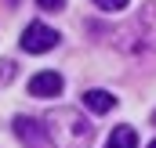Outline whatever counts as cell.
I'll return each mask as SVG.
<instances>
[{"mask_svg": "<svg viewBox=\"0 0 156 148\" xmlns=\"http://www.w3.org/2000/svg\"><path fill=\"white\" fill-rule=\"evenodd\" d=\"M15 62H0V79H15Z\"/></svg>", "mask_w": 156, "mask_h": 148, "instance_id": "9", "label": "cell"}, {"mask_svg": "<svg viewBox=\"0 0 156 148\" xmlns=\"http://www.w3.org/2000/svg\"><path fill=\"white\" fill-rule=\"evenodd\" d=\"M149 148H156V141H153V145H149Z\"/></svg>", "mask_w": 156, "mask_h": 148, "instance_id": "12", "label": "cell"}, {"mask_svg": "<svg viewBox=\"0 0 156 148\" xmlns=\"http://www.w3.org/2000/svg\"><path fill=\"white\" fill-rule=\"evenodd\" d=\"M62 87H66V79H62V72H55V69H44V72H37L29 79V94L33 98H58Z\"/></svg>", "mask_w": 156, "mask_h": 148, "instance_id": "5", "label": "cell"}, {"mask_svg": "<svg viewBox=\"0 0 156 148\" xmlns=\"http://www.w3.org/2000/svg\"><path fill=\"white\" fill-rule=\"evenodd\" d=\"M153 123H156V112H153Z\"/></svg>", "mask_w": 156, "mask_h": 148, "instance_id": "11", "label": "cell"}, {"mask_svg": "<svg viewBox=\"0 0 156 148\" xmlns=\"http://www.w3.org/2000/svg\"><path fill=\"white\" fill-rule=\"evenodd\" d=\"M116 47L131 54L156 51V4H145L123 29H116Z\"/></svg>", "mask_w": 156, "mask_h": 148, "instance_id": "2", "label": "cell"}, {"mask_svg": "<svg viewBox=\"0 0 156 148\" xmlns=\"http://www.w3.org/2000/svg\"><path fill=\"white\" fill-rule=\"evenodd\" d=\"M105 148H138V130L134 126H116L113 134H109V141H105Z\"/></svg>", "mask_w": 156, "mask_h": 148, "instance_id": "7", "label": "cell"}, {"mask_svg": "<svg viewBox=\"0 0 156 148\" xmlns=\"http://www.w3.org/2000/svg\"><path fill=\"white\" fill-rule=\"evenodd\" d=\"M58 29H51V25H44V22H29L26 25V33H22V51H29V54H47V51H55L58 47Z\"/></svg>", "mask_w": 156, "mask_h": 148, "instance_id": "3", "label": "cell"}, {"mask_svg": "<svg viewBox=\"0 0 156 148\" xmlns=\"http://www.w3.org/2000/svg\"><path fill=\"white\" fill-rule=\"evenodd\" d=\"M44 134L55 148H91L94 141V126L91 119L76 109H51L44 116Z\"/></svg>", "mask_w": 156, "mask_h": 148, "instance_id": "1", "label": "cell"}, {"mask_svg": "<svg viewBox=\"0 0 156 148\" xmlns=\"http://www.w3.org/2000/svg\"><path fill=\"white\" fill-rule=\"evenodd\" d=\"M37 4L44 11H62V7H66V0H37Z\"/></svg>", "mask_w": 156, "mask_h": 148, "instance_id": "10", "label": "cell"}, {"mask_svg": "<svg viewBox=\"0 0 156 148\" xmlns=\"http://www.w3.org/2000/svg\"><path fill=\"white\" fill-rule=\"evenodd\" d=\"M83 105L94 112V116H105V112L116 109V98L109 94V90H98V87H91L87 94H83Z\"/></svg>", "mask_w": 156, "mask_h": 148, "instance_id": "6", "label": "cell"}, {"mask_svg": "<svg viewBox=\"0 0 156 148\" xmlns=\"http://www.w3.org/2000/svg\"><path fill=\"white\" fill-rule=\"evenodd\" d=\"M11 130H15V137L22 141V148H44V123L37 119H29V116H15V123H11Z\"/></svg>", "mask_w": 156, "mask_h": 148, "instance_id": "4", "label": "cell"}, {"mask_svg": "<svg viewBox=\"0 0 156 148\" xmlns=\"http://www.w3.org/2000/svg\"><path fill=\"white\" fill-rule=\"evenodd\" d=\"M94 4H98L102 11H123V7H127L131 0H94Z\"/></svg>", "mask_w": 156, "mask_h": 148, "instance_id": "8", "label": "cell"}]
</instances>
